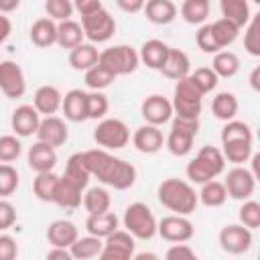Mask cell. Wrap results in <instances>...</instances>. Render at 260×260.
Masks as SVG:
<instances>
[{
	"mask_svg": "<svg viewBox=\"0 0 260 260\" xmlns=\"http://www.w3.org/2000/svg\"><path fill=\"white\" fill-rule=\"evenodd\" d=\"M252 144L248 140H230V142H221V154L225 160L234 162V165H244L250 160L252 156Z\"/></svg>",
	"mask_w": 260,
	"mask_h": 260,
	"instance_id": "f35d334b",
	"label": "cell"
},
{
	"mask_svg": "<svg viewBox=\"0 0 260 260\" xmlns=\"http://www.w3.org/2000/svg\"><path fill=\"white\" fill-rule=\"evenodd\" d=\"M18 171L10 162H0V197H10L18 189Z\"/></svg>",
	"mask_w": 260,
	"mask_h": 260,
	"instance_id": "bcb514c9",
	"label": "cell"
},
{
	"mask_svg": "<svg viewBox=\"0 0 260 260\" xmlns=\"http://www.w3.org/2000/svg\"><path fill=\"white\" fill-rule=\"evenodd\" d=\"M79 232L77 225L69 219H55L49 228H47V240L51 246H59V248H69L75 240H77Z\"/></svg>",
	"mask_w": 260,
	"mask_h": 260,
	"instance_id": "cb8c5ba5",
	"label": "cell"
},
{
	"mask_svg": "<svg viewBox=\"0 0 260 260\" xmlns=\"http://www.w3.org/2000/svg\"><path fill=\"white\" fill-rule=\"evenodd\" d=\"M45 12L49 18L57 22L69 20L73 14V2L71 0H45Z\"/></svg>",
	"mask_w": 260,
	"mask_h": 260,
	"instance_id": "f907efd6",
	"label": "cell"
},
{
	"mask_svg": "<svg viewBox=\"0 0 260 260\" xmlns=\"http://www.w3.org/2000/svg\"><path fill=\"white\" fill-rule=\"evenodd\" d=\"M201 102H203V93L193 85L189 75L183 79H177L175 91H173V102H171L175 116L197 120L201 114Z\"/></svg>",
	"mask_w": 260,
	"mask_h": 260,
	"instance_id": "52a82bcc",
	"label": "cell"
},
{
	"mask_svg": "<svg viewBox=\"0 0 260 260\" xmlns=\"http://www.w3.org/2000/svg\"><path fill=\"white\" fill-rule=\"evenodd\" d=\"M134 258H136V260H146V258L154 260V258H156V254H152V252H140V254H134Z\"/></svg>",
	"mask_w": 260,
	"mask_h": 260,
	"instance_id": "be15d7a7",
	"label": "cell"
},
{
	"mask_svg": "<svg viewBox=\"0 0 260 260\" xmlns=\"http://www.w3.org/2000/svg\"><path fill=\"white\" fill-rule=\"evenodd\" d=\"M197 197H199V203H203L205 207H221L228 201V191L221 181L209 179L201 183V191L197 193Z\"/></svg>",
	"mask_w": 260,
	"mask_h": 260,
	"instance_id": "d6a6232c",
	"label": "cell"
},
{
	"mask_svg": "<svg viewBox=\"0 0 260 260\" xmlns=\"http://www.w3.org/2000/svg\"><path fill=\"white\" fill-rule=\"evenodd\" d=\"M81 201H83V207L87 209L89 215L110 211V205H112V197H110L108 189H104V187H89L83 193Z\"/></svg>",
	"mask_w": 260,
	"mask_h": 260,
	"instance_id": "74e56055",
	"label": "cell"
},
{
	"mask_svg": "<svg viewBox=\"0 0 260 260\" xmlns=\"http://www.w3.org/2000/svg\"><path fill=\"white\" fill-rule=\"evenodd\" d=\"M104 246L98 258L102 260H128L134 256V236L128 230H114L110 236L104 238Z\"/></svg>",
	"mask_w": 260,
	"mask_h": 260,
	"instance_id": "7c38bea8",
	"label": "cell"
},
{
	"mask_svg": "<svg viewBox=\"0 0 260 260\" xmlns=\"http://www.w3.org/2000/svg\"><path fill=\"white\" fill-rule=\"evenodd\" d=\"M98 57L100 53L93 43H79L77 47L69 49V65L75 71H87L98 63Z\"/></svg>",
	"mask_w": 260,
	"mask_h": 260,
	"instance_id": "f1b7e54d",
	"label": "cell"
},
{
	"mask_svg": "<svg viewBox=\"0 0 260 260\" xmlns=\"http://www.w3.org/2000/svg\"><path fill=\"white\" fill-rule=\"evenodd\" d=\"M30 41L32 45L41 47V49H47L51 45L57 43V24L53 18L49 16H43V18H37L30 26Z\"/></svg>",
	"mask_w": 260,
	"mask_h": 260,
	"instance_id": "4316f807",
	"label": "cell"
},
{
	"mask_svg": "<svg viewBox=\"0 0 260 260\" xmlns=\"http://www.w3.org/2000/svg\"><path fill=\"white\" fill-rule=\"evenodd\" d=\"M144 2H146V0H116L118 8H120L122 12H128V14L140 12V10L144 8Z\"/></svg>",
	"mask_w": 260,
	"mask_h": 260,
	"instance_id": "6f0895ef",
	"label": "cell"
},
{
	"mask_svg": "<svg viewBox=\"0 0 260 260\" xmlns=\"http://www.w3.org/2000/svg\"><path fill=\"white\" fill-rule=\"evenodd\" d=\"M10 32H12V22H10V18L4 16V14H0V45L10 37Z\"/></svg>",
	"mask_w": 260,
	"mask_h": 260,
	"instance_id": "91938a15",
	"label": "cell"
},
{
	"mask_svg": "<svg viewBox=\"0 0 260 260\" xmlns=\"http://www.w3.org/2000/svg\"><path fill=\"white\" fill-rule=\"evenodd\" d=\"M85 35H83V28L79 22L75 20H61L57 24V45L63 47V49H73L77 47L79 43H83Z\"/></svg>",
	"mask_w": 260,
	"mask_h": 260,
	"instance_id": "e575fe53",
	"label": "cell"
},
{
	"mask_svg": "<svg viewBox=\"0 0 260 260\" xmlns=\"http://www.w3.org/2000/svg\"><path fill=\"white\" fill-rule=\"evenodd\" d=\"M219 10L221 18L234 22L238 28H244L252 18L248 0H219Z\"/></svg>",
	"mask_w": 260,
	"mask_h": 260,
	"instance_id": "83f0119b",
	"label": "cell"
},
{
	"mask_svg": "<svg viewBox=\"0 0 260 260\" xmlns=\"http://www.w3.org/2000/svg\"><path fill=\"white\" fill-rule=\"evenodd\" d=\"M81 28L89 43H106L116 32V20L106 8H98L95 12L81 16Z\"/></svg>",
	"mask_w": 260,
	"mask_h": 260,
	"instance_id": "9c48e42d",
	"label": "cell"
},
{
	"mask_svg": "<svg viewBox=\"0 0 260 260\" xmlns=\"http://www.w3.org/2000/svg\"><path fill=\"white\" fill-rule=\"evenodd\" d=\"M39 122H41V114L37 112L35 106L30 104H22L18 106L12 116H10V128L16 136L20 138H26V136H32L39 128Z\"/></svg>",
	"mask_w": 260,
	"mask_h": 260,
	"instance_id": "e0dca14e",
	"label": "cell"
},
{
	"mask_svg": "<svg viewBox=\"0 0 260 260\" xmlns=\"http://www.w3.org/2000/svg\"><path fill=\"white\" fill-rule=\"evenodd\" d=\"M35 134H37V138H39L41 142H47L49 146L57 148V146H63V144L67 142V138H69V128H67L65 120H61V118H57V116L53 114V116L41 118L39 128H37Z\"/></svg>",
	"mask_w": 260,
	"mask_h": 260,
	"instance_id": "2e32d148",
	"label": "cell"
},
{
	"mask_svg": "<svg viewBox=\"0 0 260 260\" xmlns=\"http://www.w3.org/2000/svg\"><path fill=\"white\" fill-rule=\"evenodd\" d=\"M167 79H183L191 73V59L185 51L181 49H175V47H169V53H167V59L162 63V67L158 69Z\"/></svg>",
	"mask_w": 260,
	"mask_h": 260,
	"instance_id": "d6986e66",
	"label": "cell"
},
{
	"mask_svg": "<svg viewBox=\"0 0 260 260\" xmlns=\"http://www.w3.org/2000/svg\"><path fill=\"white\" fill-rule=\"evenodd\" d=\"M102 246H104L102 238L87 234V236H81V238L77 236V240L69 246V252H71V256L75 260H89V258L100 256Z\"/></svg>",
	"mask_w": 260,
	"mask_h": 260,
	"instance_id": "836d02e7",
	"label": "cell"
},
{
	"mask_svg": "<svg viewBox=\"0 0 260 260\" xmlns=\"http://www.w3.org/2000/svg\"><path fill=\"white\" fill-rule=\"evenodd\" d=\"M18 256V244L12 236L0 234V260H14Z\"/></svg>",
	"mask_w": 260,
	"mask_h": 260,
	"instance_id": "11a10c76",
	"label": "cell"
},
{
	"mask_svg": "<svg viewBox=\"0 0 260 260\" xmlns=\"http://www.w3.org/2000/svg\"><path fill=\"white\" fill-rule=\"evenodd\" d=\"M219 246L223 252L232 254V256H240V254H246L250 248H252V230L242 225V223H228L219 230Z\"/></svg>",
	"mask_w": 260,
	"mask_h": 260,
	"instance_id": "30bf717a",
	"label": "cell"
},
{
	"mask_svg": "<svg viewBox=\"0 0 260 260\" xmlns=\"http://www.w3.org/2000/svg\"><path fill=\"white\" fill-rule=\"evenodd\" d=\"M122 223L134 236V240H150L156 236L158 221H156L152 209L142 201H134L124 209Z\"/></svg>",
	"mask_w": 260,
	"mask_h": 260,
	"instance_id": "277c9868",
	"label": "cell"
},
{
	"mask_svg": "<svg viewBox=\"0 0 260 260\" xmlns=\"http://www.w3.org/2000/svg\"><path fill=\"white\" fill-rule=\"evenodd\" d=\"M85 230L91 236L98 238H106L110 236L114 230H118V215L114 211H104V213H93L85 219Z\"/></svg>",
	"mask_w": 260,
	"mask_h": 260,
	"instance_id": "f546056e",
	"label": "cell"
},
{
	"mask_svg": "<svg viewBox=\"0 0 260 260\" xmlns=\"http://www.w3.org/2000/svg\"><path fill=\"white\" fill-rule=\"evenodd\" d=\"M181 16L189 24H203L209 16V0H185L181 4Z\"/></svg>",
	"mask_w": 260,
	"mask_h": 260,
	"instance_id": "60d3db41",
	"label": "cell"
},
{
	"mask_svg": "<svg viewBox=\"0 0 260 260\" xmlns=\"http://www.w3.org/2000/svg\"><path fill=\"white\" fill-rule=\"evenodd\" d=\"M156 234L171 244H179V242H189L195 234V228L187 215L173 213V215H165L156 223Z\"/></svg>",
	"mask_w": 260,
	"mask_h": 260,
	"instance_id": "4fadbf2b",
	"label": "cell"
},
{
	"mask_svg": "<svg viewBox=\"0 0 260 260\" xmlns=\"http://www.w3.org/2000/svg\"><path fill=\"white\" fill-rule=\"evenodd\" d=\"M85 165L91 173V177H95L100 183L114 187L118 191L130 189L136 183V169L134 165L126 162L124 158H118L114 154H110L104 148H91L83 152Z\"/></svg>",
	"mask_w": 260,
	"mask_h": 260,
	"instance_id": "6da1fadb",
	"label": "cell"
},
{
	"mask_svg": "<svg viewBox=\"0 0 260 260\" xmlns=\"http://www.w3.org/2000/svg\"><path fill=\"white\" fill-rule=\"evenodd\" d=\"M61 110L65 114V120L69 122H83L87 120V91L83 89H69L63 95Z\"/></svg>",
	"mask_w": 260,
	"mask_h": 260,
	"instance_id": "ffe728a7",
	"label": "cell"
},
{
	"mask_svg": "<svg viewBox=\"0 0 260 260\" xmlns=\"http://www.w3.org/2000/svg\"><path fill=\"white\" fill-rule=\"evenodd\" d=\"M16 221V209L10 201H6L4 197H0V232L12 228Z\"/></svg>",
	"mask_w": 260,
	"mask_h": 260,
	"instance_id": "db71d44e",
	"label": "cell"
},
{
	"mask_svg": "<svg viewBox=\"0 0 260 260\" xmlns=\"http://www.w3.org/2000/svg\"><path fill=\"white\" fill-rule=\"evenodd\" d=\"M195 43H197V47L203 51V53H217L219 51V47H217V43H215V39H213V32H211V24L207 22H203L201 26H199V30H197V35H195Z\"/></svg>",
	"mask_w": 260,
	"mask_h": 260,
	"instance_id": "816d5d0a",
	"label": "cell"
},
{
	"mask_svg": "<svg viewBox=\"0 0 260 260\" xmlns=\"http://www.w3.org/2000/svg\"><path fill=\"white\" fill-rule=\"evenodd\" d=\"M221 142H230V140H248V142H254V134H252V128L242 122V120H228L225 126L221 128V134H219Z\"/></svg>",
	"mask_w": 260,
	"mask_h": 260,
	"instance_id": "7bdbcfd3",
	"label": "cell"
},
{
	"mask_svg": "<svg viewBox=\"0 0 260 260\" xmlns=\"http://www.w3.org/2000/svg\"><path fill=\"white\" fill-rule=\"evenodd\" d=\"M26 160H28V167H30L35 173L53 171V169H55V165H57V152H55V148H53V146H49L47 142L37 140V142L28 148Z\"/></svg>",
	"mask_w": 260,
	"mask_h": 260,
	"instance_id": "44dd1931",
	"label": "cell"
},
{
	"mask_svg": "<svg viewBox=\"0 0 260 260\" xmlns=\"http://www.w3.org/2000/svg\"><path fill=\"white\" fill-rule=\"evenodd\" d=\"M165 258H167V260H193V258H197V252H195L189 244L179 242V244H173V246L165 252Z\"/></svg>",
	"mask_w": 260,
	"mask_h": 260,
	"instance_id": "f5cc1de1",
	"label": "cell"
},
{
	"mask_svg": "<svg viewBox=\"0 0 260 260\" xmlns=\"http://www.w3.org/2000/svg\"><path fill=\"white\" fill-rule=\"evenodd\" d=\"M189 79L193 81V85L205 95L209 91H213L219 83V77L215 75V71L211 67H197L195 71L189 73Z\"/></svg>",
	"mask_w": 260,
	"mask_h": 260,
	"instance_id": "ee69618b",
	"label": "cell"
},
{
	"mask_svg": "<svg viewBox=\"0 0 260 260\" xmlns=\"http://www.w3.org/2000/svg\"><path fill=\"white\" fill-rule=\"evenodd\" d=\"M61 102H63V93L55 85H41L35 91V98H32V106L43 116L57 114L61 110Z\"/></svg>",
	"mask_w": 260,
	"mask_h": 260,
	"instance_id": "7402d4cb",
	"label": "cell"
},
{
	"mask_svg": "<svg viewBox=\"0 0 260 260\" xmlns=\"http://www.w3.org/2000/svg\"><path fill=\"white\" fill-rule=\"evenodd\" d=\"M223 185H225L228 197L244 201V199H250L256 191V175L252 171H248L246 167L236 165L234 169L228 171Z\"/></svg>",
	"mask_w": 260,
	"mask_h": 260,
	"instance_id": "8fae6325",
	"label": "cell"
},
{
	"mask_svg": "<svg viewBox=\"0 0 260 260\" xmlns=\"http://www.w3.org/2000/svg\"><path fill=\"white\" fill-rule=\"evenodd\" d=\"M209 24H211V32H213V39H215L219 51L236 43V39L240 35V28L234 22H230L225 18H217V20H213Z\"/></svg>",
	"mask_w": 260,
	"mask_h": 260,
	"instance_id": "ab89813d",
	"label": "cell"
},
{
	"mask_svg": "<svg viewBox=\"0 0 260 260\" xmlns=\"http://www.w3.org/2000/svg\"><path fill=\"white\" fill-rule=\"evenodd\" d=\"M81 199H83V189L61 175L57 189H55V195H53V203L63 207V209H75L81 205Z\"/></svg>",
	"mask_w": 260,
	"mask_h": 260,
	"instance_id": "603a6c76",
	"label": "cell"
},
{
	"mask_svg": "<svg viewBox=\"0 0 260 260\" xmlns=\"http://www.w3.org/2000/svg\"><path fill=\"white\" fill-rule=\"evenodd\" d=\"M252 2H256V4H260V0H252Z\"/></svg>",
	"mask_w": 260,
	"mask_h": 260,
	"instance_id": "e7e4bbea",
	"label": "cell"
},
{
	"mask_svg": "<svg viewBox=\"0 0 260 260\" xmlns=\"http://www.w3.org/2000/svg\"><path fill=\"white\" fill-rule=\"evenodd\" d=\"M132 144L142 154H154V152H158L162 148L165 136H162V132H160L158 126H154V124H142L140 128L134 130Z\"/></svg>",
	"mask_w": 260,
	"mask_h": 260,
	"instance_id": "ac0fdd59",
	"label": "cell"
},
{
	"mask_svg": "<svg viewBox=\"0 0 260 260\" xmlns=\"http://www.w3.org/2000/svg\"><path fill=\"white\" fill-rule=\"evenodd\" d=\"M47 258H49V260H73L69 248H59V246H53V248L47 252Z\"/></svg>",
	"mask_w": 260,
	"mask_h": 260,
	"instance_id": "680465c9",
	"label": "cell"
},
{
	"mask_svg": "<svg viewBox=\"0 0 260 260\" xmlns=\"http://www.w3.org/2000/svg\"><path fill=\"white\" fill-rule=\"evenodd\" d=\"M110 110V102L102 91L87 93V120H102Z\"/></svg>",
	"mask_w": 260,
	"mask_h": 260,
	"instance_id": "7dc6e473",
	"label": "cell"
},
{
	"mask_svg": "<svg viewBox=\"0 0 260 260\" xmlns=\"http://www.w3.org/2000/svg\"><path fill=\"white\" fill-rule=\"evenodd\" d=\"M238 217H240L242 225H246L250 230H258L260 228V203L254 199H244Z\"/></svg>",
	"mask_w": 260,
	"mask_h": 260,
	"instance_id": "c3c4849f",
	"label": "cell"
},
{
	"mask_svg": "<svg viewBox=\"0 0 260 260\" xmlns=\"http://www.w3.org/2000/svg\"><path fill=\"white\" fill-rule=\"evenodd\" d=\"M140 114H142V118H144L146 124L162 126V124H167L173 118V104L165 95L152 93V95H148L140 104Z\"/></svg>",
	"mask_w": 260,
	"mask_h": 260,
	"instance_id": "9a60e30c",
	"label": "cell"
},
{
	"mask_svg": "<svg viewBox=\"0 0 260 260\" xmlns=\"http://www.w3.org/2000/svg\"><path fill=\"white\" fill-rule=\"evenodd\" d=\"M244 49L252 57H260V14H254L244 26Z\"/></svg>",
	"mask_w": 260,
	"mask_h": 260,
	"instance_id": "f6af8a7d",
	"label": "cell"
},
{
	"mask_svg": "<svg viewBox=\"0 0 260 260\" xmlns=\"http://www.w3.org/2000/svg\"><path fill=\"white\" fill-rule=\"evenodd\" d=\"M114 75L104 67V65H100V63H95L93 67H89L87 71H85V85L91 89V91H102V89H106V87H110L112 83H114Z\"/></svg>",
	"mask_w": 260,
	"mask_h": 260,
	"instance_id": "b9f144b4",
	"label": "cell"
},
{
	"mask_svg": "<svg viewBox=\"0 0 260 260\" xmlns=\"http://www.w3.org/2000/svg\"><path fill=\"white\" fill-rule=\"evenodd\" d=\"M93 140L104 150H120L130 142V130L118 118H102L93 130Z\"/></svg>",
	"mask_w": 260,
	"mask_h": 260,
	"instance_id": "ba28073f",
	"label": "cell"
},
{
	"mask_svg": "<svg viewBox=\"0 0 260 260\" xmlns=\"http://www.w3.org/2000/svg\"><path fill=\"white\" fill-rule=\"evenodd\" d=\"M250 85H252L254 91L260 89V67H254L252 69V73H250Z\"/></svg>",
	"mask_w": 260,
	"mask_h": 260,
	"instance_id": "6125c7cd",
	"label": "cell"
},
{
	"mask_svg": "<svg viewBox=\"0 0 260 260\" xmlns=\"http://www.w3.org/2000/svg\"><path fill=\"white\" fill-rule=\"evenodd\" d=\"M98 63L104 65L114 77H120V75L134 73L140 65V57H138V51L130 45H114L100 53Z\"/></svg>",
	"mask_w": 260,
	"mask_h": 260,
	"instance_id": "5b68a950",
	"label": "cell"
},
{
	"mask_svg": "<svg viewBox=\"0 0 260 260\" xmlns=\"http://www.w3.org/2000/svg\"><path fill=\"white\" fill-rule=\"evenodd\" d=\"M59 183V175H55L53 171H45V173H37L35 181H32V193L39 201L45 203H53V195Z\"/></svg>",
	"mask_w": 260,
	"mask_h": 260,
	"instance_id": "8d00e7d4",
	"label": "cell"
},
{
	"mask_svg": "<svg viewBox=\"0 0 260 260\" xmlns=\"http://www.w3.org/2000/svg\"><path fill=\"white\" fill-rule=\"evenodd\" d=\"M238 110H240V102H238V98L232 91H219L211 100V114L217 120H223V122L234 120Z\"/></svg>",
	"mask_w": 260,
	"mask_h": 260,
	"instance_id": "4dcf8cb0",
	"label": "cell"
},
{
	"mask_svg": "<svg viewBox=\"0 0 260 260\" xmlns=\"http://www.w3.org/2000/svg\"><path fill=\"white\" fill-rule=\"evenodd\" d=\"M223 169H225V158H223L221 150L215 148V146L205 144V146L199 148V152L195 154V158H191L187 162L185 173H187L189 183L201 185V183H205L209 179L219 177L223 173Z\"/></svg>",
	"mask_w": 260,
	"mask_h": 260,
	"instance_id": "3957f363",
	"label": "cell"
},
{
	"mask_svg": "<svg viewBox=\"0 0 260 260\" xmlns=\"http://www.w3.org/2000/svg\"><path fill=\"white\" fill-rule=\"evenodd\" d=\"M71 2H73V10H77L81 16L102 8V0H71Z\"/></svg>",
	"mask_w": 260,
	"mask_h": 260,
	"instance_id": "9f6ffc18",
	"label": "cell"
},
{
	"mask_svg": "<svg viewBox=\"0 0 260 260\" xmlns=\"http://www.w3.org/2000/svg\"><path fill=\"white\" fill-rule=\"evenodd\" d=\"M199 132V118H181L175 116L171 122V132L165 140L169 152L173 156H187L193 150V140Z\"/></svg>",
	"mask_w": 260,
	"mask_h": 260,
	"instance_id": "8992f818",
	"label": "cell"
},
{
	"mask_svg": "<svg viewBox=\"0 0 260 260\" xmlns=\"http://www.w3.org/2000/svg\"><path fill=\"white\" fill-rule=\"evenodd\" d=\"M211 69L215 71L217 77H234L238 71H240V57L234 53V51H228V49H221L217 53H213V63H211Z\"/></svg>",
	"mask_w": 260,
	"mask_h": 260,
	"instance_id": "d590c367",
	"label": "cell"
},
{
	"mask_svg": "<svg viewBox=\"0 0 260 260\" xmlns=\"http://www.w3.org/2000/svg\"><path fill=\"white\" fill-rule=\"evenodd\" d=\"M20 6V0H0V14L14 12Z\"/></svg>",
	"mask_w": 260,
	"mask_h": 260,
	"instance_id": "94428289",
	"label": "cell"
},
{
	"mask_svg": "<svg viewBox=\"0 0 260 260\" xmlns=\"http://www.w3.org/2000/svg\"><path fill=\"white\" fill-rule=\"evenodd\" d=\"M65 179H69L71 183H75L77 187L85 189L87 183H89V169L85 165V158H83V152H75L67 158V165H65V173H63Z\"/></svg>",
	"mask_w": 260,
	"mask_h": 260,
	"instance_id": "1f68e13d",
	"label": "cell"
},
{
	"mask_svg": "<svg viewBox=\"0 0 260 260\" xmlns=\"http://www.w3.org/2000/svg\"><path fill=\"white\" fill-rule=\"evenodd\" d=\"M22 144L16 134H4L0 136V162H12L20 156Z\"/></svg>",
	"mask_w": 260,
	"mask_h": 260,
	"instance_id": "681fc988",
	"label": "cell"
},
{
	"mask_svg": "<svg viewBox=\"0 0 260 260\" xmlns=\"http://www.w3.org/2000/svg\"><path fill=\"white\" fill-rule=\"evenodd\" d=\"M142 10L152 24H171L179 12L173 0H146Z\"/></svg>",
	"mask_w": 260,
	"mask_h": 260,
	"instance_id": "d4e9b609",
	"label": "cell"
},
{
	"mask_svg": "<svg viewBox=\"0 0 260 260\" xmlns=\"http://www.w3.org/2000/svg\"><path fill=\"white\" fill-rule=\"evenodd\" d=\"M0 91L10 100L24 95L26 79H24V73L16 61H10V59L0 61Z\"/></svg>",
	"mask_w": 260,
	"mask_h": 260,
	"instance_id": "5bb4252c",
	"label": "cell"
},
{
	"mask_svg": "<svg viewBox=\"0 0 260 260\" xmlns=\"http://www.w3.org/2000/svg\"><path fill=\"white\" fill-rule=\"evenodd\" d=\"M156 197L162 207H167L169 211L179 213V215H191L199 205V197H197V191L193 189V185L189 181L175 179V177L165 179L158 185Z\"/></svg>",
	"mask_w": 260,
	"mask_h": 260,
	"instance_id": "7a4b0ae2",
	"label": "cell"
},
{
	"mask_svg": "<svg viewBox=\"0 0 260 260\" xmlns=\"http://www.w3.org/2000/svg\"><path fill=\"white\" fill-rule=\"evenodd\" d=\"M167 53H169V45L160 39H148L142 43L140 51H138V57L140 61L148 67V69H160L165 59H167Z\"/></svg>",
	"mask_w": 260,
	"mask_h": 260,
	"instance_id": "484cf974",
	"label": "cell"
}]
</instances>
